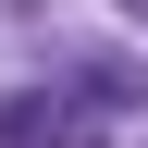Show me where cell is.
Masks as SVG:
<instances>
[{
	"label": "cell",
	"instance_id": "cell-1",
	"mask_svg": "<svg viewBox=\"0 0 148 148\" xmlns=\"http://www.w3.org/2000/svg\"><path fill=\"white\" fill-rule=\"evenodd\" d=\"M49 136H62L49 99H0V148H49Z\"/></svg>",
	"mask_w": 148,
	"mask_h": 148
}]
</instances>
